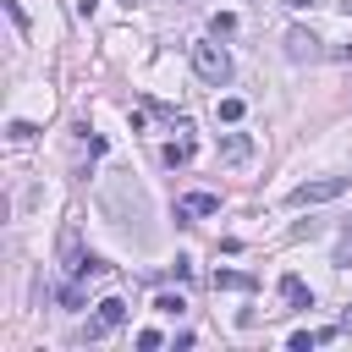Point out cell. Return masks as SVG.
Here are the masks:
<instances>
[{
	"label": "cell",
	"instance_id": "cell-1",
	"mask_svg": "<svg viewBox=\"0 0 352 352\" xmlns=\"http://www.w3.org/2000/svg\"><path fill=\"white\" fill-rule=\"evenodd\" d=\"M192 72L220 88V82H231V55H226L214 38H198V44H192Z\"/></svg>",
	"mask_w": 352,
	"mask_h": 352
},
{
	"label": "cell",
	"instance_id": "cell-2",
	"mask_svg": "<svg viewBox=\"0 0 352 352\" xmlns=\"http://www.w3.org/2000/svg\"><path fill=\"white\" fill-rule=\"evenodd\" d=\"M352 187V176H319V182H297L292 192H286V204H297V209H308V204H330V198H341Z\"/></svg>",
	"mask_w": 352,
	"mask_h": 352
},
{
	"label": "cell",
	"instance_id": "cell-3",
	"mask_svg": "<svg viewBox=\"0 0 352 352\" xmlns=\"http://www.w3.org/2000/svg\"><path fill=\"white\" fill-rule=\"evenodd\" d=\"M116 324H126V302H121V297H104V302H99V314L88 319V341H99V336H104V330H116Z\"/></svg>",
	"mask_w": 352,
	"mask_h": 352
},
{
	"label": "cell",
	"instance_id": "cell-4",
	"mask_svg": "<svg viewBox=\"0 0 352 352\" xmlns=\"http://www.w3.org/2000/svg\"><path fill=\"white\" fill-rule=\"evenodd\" d=\"M253 160V138L248 132H226L220 138V165H248Z\"/></svg>",
	"mask_w": 352,
	"mask_h": 352
},
{
	"label": "cell",
	"instance_id": "cell-5",
	"mask_svg": "<svg viewBox=\"0 0 352 352\" xmlns=\"http://www.w3.org/2000/svg\"><path fill=\"white\" fill-rule=\"evenodd\" d=\"M286 55H292V60H319V38L302 33V28H292V33H286Z\"/></svg>",
	"mask_w": 352,
	"mask_h": 352
},
{
	"label": "cell",
	"instance_id": "cell-6",
	"mask_svg": "<svg viewBox=\"0 0 352 352\" xmlns=\"http://www.w3.org/2000/svg\"><path fill=\"white\" fill-rule=\"evenodd\" d=\"M214 209H220L214 192H187V198L176 204V220H187V214H214Z\"/></svg>",
	"mask_w": 352,
	"mask_h": 352
},
{
	"label": "cell",
	"instance_id": "cell-7",
	"mask_svg": "<svg viewBox=\"0 0 352 352\" xmlns=\"http://www.w3.org/2000/svg\"><path fill=\"white\" fill-rule=\"evenodd\" d=\"M280 297H286L292 308H314V292L302 286V275H280Z\"/></svg>",
	"mask_w": 352,
	"mask_h": 352
},
{
	"label": "cell",
	"instance_id": "cell-8",
	"mask_svg": "<svg viewBox=\"0 0 352 352\" xmlns=\"http://www.w3.org/2000/svg\"><path fill=\"white\" fill-rule=\"evenodd\" d=\"M214 286H220V292H253V275H242V270H214Z\"/></svg>",
	"mask_w": 352,
	"mask_h": 352
},
{
	"label": "cell",
	"instance_id": "cell-9",
	"mask_svg": "<svg viewBox=\"0 0 352 352\" xmlns=\"http://www.w3.org/2000/svg\"><path fill=\"white\" fill-rule=\"evenodd\" d=\"M242 110H248V104H242L236 94H226V99L214 104V116H220V121H242Z\"/></svg>",
	"mask_w": 352,
	"mask_h": 352
},
{
	"label": "cell",
	"instance_id": "cell-10",
	"mask_svg": "<svg viewBox=\"0 0 352 352\" xmlns=\"http://www.w3.org/2000/svg\"><path fill=\"white\" fill-rule=\"evenodd\" d=\"M192 160V138H176L170 148H165V165H187Z\"/></svg>",
	"mask_w": 352,
	"mask_h": 352
},
{
	"label": "cell",
	"instance_id": "cell-11",
	"mask_svg": "<svg viewBox=\"0 0 352 352\" xmlns=\"http://www.w3.org/2000/svg\"><path fill=\"white\" fill-rule=\"evenodd\" d=\"M6 138H11V143H33V138H38V126H33V121H11V126H6Z\"/></svg>",
	"mask_w": 352,
	"mask_h": 352
},
{
	"label": "cell",
	"instance_id": "cell-12",
	"mask_svg": "<svg viewBox=\"0 0 352 352\" xmlns=\"http://www.w3.org/2000/svg\"><path fill=\"white\" fill-rule=\"evenodd\" d=\"M319 341H324V336H319V330H297V336H292V341H286V346H292V352H314V346H319Z\"/></svg>",
	"mask_w": 352,
	"mask_h": 352
},
{
	"label": "cell",
	"instance_id": "cell-13",
	"mask_svg": "<svg viewBox=\"0 0 352 352\" xmlns=\"http://www.w3.org/2000/svg\"><path fill=\"white\" fill-rule=\"evenodd\" d=\"M182 308H187V302H182V297H170V292H160V297H154V314H182Z\"/></svg>",
	"mask_w": 352,
	"mask_h": 352
},
{
	"label": "cell",
	"instance_id": "cell-14",
	"mask_svg": "<svg viewBox=\"0 0 352 352\" xmlns=\"http://www.w3.org/2000/svg\"><path fill=\"white\" fill-rule=\"evenodd\" d=\"M138 346H143V352H154V346H165V336H160V330H138Z\"/></svg>",
	"mask_w": 352,
	"mask_h": 352
},
{
	"label": "cell",
	"instance_id": "cell-15",
	"mask_svg": "<svg viewBox=\"0 0 352 352\" xmlns=\"http://www.w3.org/2000/svg\"><path fill=\"white\" fill-rule=\"evenodd\" d=\"M60 302H66V308H82V292H77V286L66 280V286H60Z\"/></svg>",
	"mask_w": 352,
	"mask_h": 352
},
{
	"label": "cell",
	"instance_id": "cell-16",
	"mask_svg": "<svg viewBox=\"0 0 352 352\" xmlns=\"http://www.w3.org/2000/svg\"><path fill=\"white\" fill-rule=\"evenodd\" d=\"M336 264H352V242H341V248H336Z\"/></svg>",
	"mask_w": 352,
	"mask_h": 352
},
{
	"label": "cell",
	"instance_id": "cell-17",
	"mask_svg": "<svg viewBox=\"0 0 352 352\" xmlns=\"http://www.w3.org/2000/svg\"><path fill=\"white\" fill-rule=\"evenodd\" d=\"M336 324H341V336H346V330H352V308H341V319H336Z\"/></svg>",
	"mask_w": 352,
	"mask_h": 352
}]
</instances>
